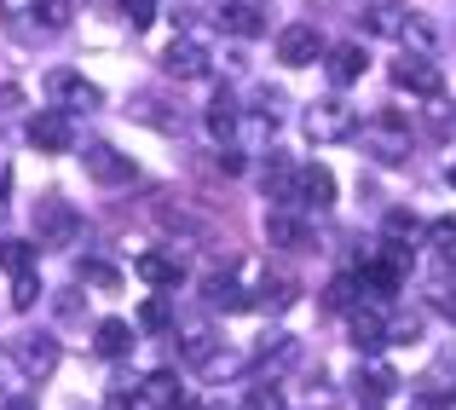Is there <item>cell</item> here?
Returning a JSON list of instances; mask_svg holds the SVG:
<instances>
[{
	"label": "cell",
	"instance_id": "d4e9b609",
	"mask_svg": "<svg viewBox=\"0 0 456 410\" xmlns=\"http://www.w3.org/2000/svg\"><path fill=\"white\" fill-rule=\"evenodd\" d=\"M237 410H283V388H278V381H255Z\"/></svg>",
	"mask_w": 456,
	"mask_h": 410
},
{
	"label": "cell",
	"instance_id": "d6986e66",
	"mask_svg": "<svg viewBox=\"0 0 456 410\" xmlns=\"http://www.w3.org/2000/svg\"><path fill=\"white\" fill-rule=\"evenodd\" d=\"M134 272L145 277V283H156V289H174V283H179V260H174V255H156V249L134 260Z\"/></svg>",
	"mask_w": 456,
	"mask_h": 410
},
{
	"label": "cell",
	"instance_id": "ba28073f",
	"mask_svg": "<svg viewBox=\"0 0 456 410\" xmlns=\"http://www.w3.org/2000/svg\"><path fill=\"white\" fill-rule=\"evenodd\" d=\"M46 93H53L64 111H93V104H99V87H93L87 76H76V70H53V76H46Z\"/></svg>",
	"mask_w": 456,
	"mask_h": 410
},
{
	"label": "cell",
	"instance_id": "e0dca14e",
	"mask_svg": "<svg viewBox=\"0 0 456 410\" xmlns=\"http://www.w3.org/2000/svg\"><path fill=\"white\" fill-rule=\"evenodd\" d=\"M93 347H99L104 358H127V353H134V324H127V318H104L99 335H93Z\"/></svg>",
	"mask_w": 456,
	"mask_h": 410
},
{
	"label": "cell",
	"instance_id": "7a4b0ae2",
	"mask_svg": "<svg viewBox=\"0 0 456 410\" xmlns=\"http://www.w3.org/2000/svg\"><path fill=\"white\" fill-rule=\"evenodd\" d=\"M35 232H41V243L46 249H64V243H76V232H81V214L69 209L58 191H46L41 202H35Z\"/></svg>",
	"mask_w": 456,
	"mask_h": 410
},
{
	"label": "cell",
	"instance_id": "5bb4252c",
	"mask_svg": "<svg viewBox=\"0 0 456 410\" xmlns=\"http://www.w3.org/2000/svg\"><path fill=\"white\" fill-rule=\"evenodd\" d=\"M358 76H364V46H358V41L330 46V81H335V87H353Z\"/></svg>",
	"mask_w": 456,
	"mask_h": 410
},
{
	"label": "cell",
	"instance_id": "60d3db41",
	"mask_svg": "<svg viewBox=\"0 0 456 410\" xmlns=\"http://www.w3.org/2000/svg\"><path fill=\"white\" fill-rule=\"evenodd\" d=\"M0 410H35V405H29V399H6Z\"/></svg>",
	"mask_w": 456,
	"mask_h": 410
},
{
	"label": "cell",
	"instance_id": "30bf717a",
	"mask_svg": "<svg viewBox=\"0 0 456 410\" xmlns=\"http://www.w3.org/2000/svg\"><path fill=\"white\" fill-rule=\"evenodd\" d=\"M162 70H167L174 81H202L214 64H208V53H202L197 41H174V46L162 53Z\"/></svg>",
	"mask_w": 456,
	"mask_h": 410
},
{
	"label": "cell",
	"instance_id": "3957f363",
	"mask_svg": "<svg viewBox=\"0 0 456 410\" xmlns=\"http://www.w3.org/2000/svg\"><path fill=\"white\" fill-rule=\"evenodd\" d=\"M335 202V174L323 162H306V168H295V197H289V209H301V214H312V209H330Z\"/></svg>",
	"mask_w": 456,
	"mask_h": 410
},
{
	"label": "cell",
	"instance_id": "d590c367",
	"mask_svg": "<svg viewBox=\"0 0 456 410\" xmlns=\"http://www.w3.org/2000/svg\"><path fill=\"white\" fill-rule=\"evenodd\" d=\"M434 237H439V249H456V220H451V214L434 220Z\"/></svg>",
	"mask_w": 456,
	"mask_h": 410
},
{
	"label": "cell",
	"instance_id": "8992f818",
	"mask_svg": "<svg viewBox=\"0 0 456 410\" xmlns=\"http://www.w3.org/2000/svg\"><path fill=\"white\" fill-rule=\"evenodd\" d=\"M393 81H399L404 93H416V99H439V70H434V58H422V53H404L399 64H393Z\"/></svg>",
	"mask_w": 456,
	"mask_h": 410
},
{
	"label": "cell",
	"instance_id": "5b68a950",
	"mask_svg": "<svg viewBox=\"0 0 456 410\" xmlns=\"http://www.w3.org/2000/svg\"><path fill=\"white\" fill-rule=\"evenodd\" d=\"M29 144L35 151H76V122H69V111H41L29 116Z\"/></svg>",
	"mask_w": 456,
	"mask_h": 410
},
{
	"label": "cell",
	"instance_id": "cb8c5ba5",
	"mask_svg": "<svg viewBox=\"0 0 456 410\" xmlns=\"http://www.w3.org/2000/svg\"><path fill=\"white\" fill-rule=\"evenodd\" d=\"M69 18H76L69 0H35V23L41 29H69Z\"/></svg>",
	"mask_w": 456,
	"mask_h": 410
},
{
	"label": "cell",
	"instance_id": "f546056e",
	"mask_svg": "<svg viewBox=\"0 0 456 410\" xmlns=\"http://www.w3.org/2000/svg\"><path fill=\"white\" fill-rule=\"evenodd\" d=\"M122 18L134 23V29H151V18H156V0H122Z\"/></svg>",
	"mask_w": 456,
	"mask_h": 410
},
{
	"label": "cell",
	"instance_id": "2e32d148",
	"mask_svg": "<svg viewBox=\"0 0 456 410\" xmlns=\"http://www.w3.org/2000/svg\"><path fill=\"white\" fill-rule=\"evenodd\" d=\"M381 341H387V318H381L376 307H358L353 312V347L358 353H376Z\"/></svg>",
	"mask_w": 456,
	"mask_h": 410
},
{
	"label": "cell",
	"instance_id": "f1b7e54d",
	"mask_svg": "<svg viewBox=\"0 0 456 410\" xmlns=\"http://www.w3.org/2000/svg\"><path fill=\"white\" fill-rule=\"evenodd\" d=\"M167 324H174L167 300H145V307H139V330H167Z\"/></svg>",
	"mask_w": 456,
	"mask_h": 410
},
{
	"label": "cell",
	"instance_id": "52a82bcc",
	"mask_svg": "<svg viewBox=\"0 0 456 410\" xmlns=\"http://www.w3.org/2000/svg\"><path fill=\"white\" fill-rule=\"evenodd\" d=\"M318 53H323V41H318V29H312V23H289V29H278V58L289 70L318 64Z\"/></svg>",
	"mask_w": 456,
	"mask_h": 410
},
{
	"label": "cell",
	"instance_id": "7402d4cb",
	"mask_svg": "<svg viewBox=\"0 0 456 410\" xmlns=\"http://www.w3.org/2000/svg\"><path fill=\"white\" fill-rule=\"evenodd\" d=\"M139 399H145V405H179V381L167 376V370H156V376H145Z\"/></svg>",
	"mask_w": 456,
	"mask_h": 410
},
{
	"label": "cell",
	"instance_id": "603a6c76",
	"mask_svg": "<svg viewBox=\"0 0 456 410\" xmlns=\"http://www.w3.org/2000/svg\"><path fill=\"white\" fill-rule=\"evenodd\" d=\"M358 295H364V283H358L353 272H341V277L330 283V295H323V300H330L335 312H353V307H358Z\"/></svg>",
	"mask_w": 456,
	"mask_h": 410
},
{
	"label": "cell",
	"instance_id": "ac0fdd59",
	"mask_svg": "<svg viewBox=\"0 0 456 410\" xmlns=\"http://www.w3.org/2000/svg\"><path fill=\"white\" fill-rule=\"evenodd\" d=\"M208 307H225V312H243V307H255V295H248L237 277H225V272H214L208 277Z\"/></svg>",
	"mask_w": 456,
	"mask_h": 410
},
{
	"label": "cell",
	"instance_id": "6da1fadb",
	"mask_svg": "<svg viewBox=\"0 0 456 410\" xmlns=\"http://www.w3.org/2000/svg\"><path fill=\"white\" fill-rule=\"evenodd\" d=\"M358 134V111L346 99H318L306 111V139H318V144H341V139H353Z\"/></svg>",
	"mask_w": 456,
	"mask_h": 410
},
{
	"label": "cell",
	"instance_id": "836d02e7",
	"mask_svg": "<svg viewBox=\"0 0 456 410\" xmlns=\"http://www.w3.org/2000/svg\"><path fill=\"white\" fill-rule=\"evenodd\" d=\"M35 295H41V283H35V277H18V283H12V307H18V312H29Z\"/></svg>",
	"mask_w": 456,
	"mask_h": 410
},
{
	"label": "cell",
	"instance_id": "484cf974",
	"mask_svg": "<svg viewBox=\"0 0 456 410\" xmlns=\"http://www.w3.org/2000/svg\"><path fill=\"white\" fill-rule=\"evenodd\" d=\"M393 381H399V376H393L387 365H370L358 388H364V399H370V405H381V399H387V393H393Z\"/></svg>",
	"mask_w": 456,
	"mask_h": 410
},
{
	"label": "cell",
	"instance_id": "ab89813d",
	"mask_svg": "<svg viewBox=\"0 0 456 410\" xmlns=\"http://www.w3.org/2000/svg\"><path fill=\"white\" fill-rule=\"evenodd\" d=\"M411 410H445V405H439V399H428V393H422V399H411Z\"/></svg>",
	"mask_w": 456,
	"mask_h": 410
},
{
	"label": "cell",
	"instance_id": "8d00e7d4",
	"mask_svg": "<svg viewBox=\"0 0 456 410\" xmlns=\"http://www.w3.org/2000/svg\"><path fill=\"white\" fill-rule=\"evenodd\" d=\"M214 168H220V174H243V156H237V151H220V156H214Z\"/></svg>",
	"mask_w": 456,
	"mask_h": 410
},
{
	"label": "cell",
	"instance_id": "83f0119b",
	"mask_svg": "<svg viewBox=\"0 0 456 410\" xmlns=\"http://www.w3.org/2000/svg\"><path fill=\"white\" fill-rule=\"evenodd\" d=\"M214 347H220V335H208V330H191L185 335V358H191V365H208Z\"/></svg>",
	"mask_w": 456,
	"mask_h": 410
},
{
	"label": "cell",
	"instance_id": "277c9868",
	"mask_svg": "<svg viewBox=\"0 0 456 410\" xmlns=\"http://www.w3.org/2000/svg\"><path fill=\"white\" fill-rule=\"evenodd\" d=\"M364 144H370V156H376V162H404V156H411V134H404V116L399 111H387V116H381V122L376 127H370V134H364Z\"/></svg>",
	"mask_w": 456,
	"mask_h": 410
},
{
	"label": "cell",
	"instance_id": "7c38bea8",
	"mask_svg": "<svg viewBox=\"0 0 456 410\" xmlns=\"http://www.w3.org/2000/svg\"><path fill=\"white\" fill-rule=\"evenodd\" d=\"M18 365L29 370V381L53 376V370H58V341H53V335H35V341H23V347H18Z\"/></svg>",
	"mask_w": 456,
	"mask_h": 410
},
{
	"label": "cell",
	"instance_id": "7bdbcfd3",
	"mask_svg": "<svg viewBox=\"0 0 456 410\" xmlns=\"http://www.w3.org/2000/svg\"><path fill=\"white\" fill-rule=\"evenodd\" d=\"M364 410H381V405H370V399H364Z\"/></svg>",
	"mask_w": 456,
	"mask_h": 410
},
{
	"label": "cell",
	"instance_id": "9c48e42d",
	"mask_svg": "<svg viewBox=\"0 0 456 410\" xmlns=\"http://www.w3.org/2000/svg\"><path fill=\"white\" fill-rule=\"evenodd\" d=\"M87 174L99 179V185H134V162H127L116 144H87Z\"/></svg>",
	"mask_w": 456,
	"mask_h": 410
},
{
	"label": "cell",
	"instance_id": "4dcf8cb0",
	"mask_svg": "<svg viewBox=\"0 0 456 410\" xmlns=\"http://www.w3.org/2000/svg\"><path fill=\"white\" fill-rule=\"evenodd\" d=\"M81 277H93L99 289H116V283H122V272H116V266H104V260H81Z\"/></svg>",
	"mask_w": 456,
	"mask_h": 410
},
{
	"label": "cell",
	"instance_id": "e575fe53",
	"mask_svg": "<svg viewBox=\"0 0 456 410\" xmlns=\"http://www.w3.org/2000/svg\"><path fill=\"white\" fill-rule=\"evenodd\" d=\"M404 41H416V46H434V29H428L422 18H404Z\"/></svg>",
	"mask_w": 456,
	"mask_h": 410
},
{
	"label": "cell",
	"instance_id": "4fadbf2b",
	"mask_svg": "<svg viewBox=\"0 0 456 410\" xmlns=\"http://www.w3.org/2000/svg\"><path fill=\"white\" fill-rule=\"evenodd\" d=\"M237 122H243V104H237L232 93H220V99L208 104V134L220 139L225 151H232V144H237Z\"/></svg>",
	"mask_w": 456,
	"mask_h": 410
},
{
	"label": "cell",
	"instance_id": "1f68e13d",
	"mask_svg": "<svg viewBox=\"0 0 456 410\" xmlns=\"http://www.w3.org/2000/svg\"><path fill=\"white\" fill-rule=\"evenodd\" d=\"M387 341H422V318H416V312H411V318H393Z\"/></svg>",
	"mask_w": 456,
	"mask_h": 410
},
{
	"label": "cell",
	"instance_id": "44dd1931",
	"mask_svg": "<svg viewBox=\"0 0 456 410\" xmlns=\"http://www.w3.org/2000/svg\"><path fill=\"white\" fill-rule=\"evenodd\" d=\"M364 29H370V35H404V12L381 0V6H370V12H364Z\"/></svg>",
	"mask_w": 456,
	"mask_h": 410
},
{
	"label": "cell",
	"instance_id": "d6a6232c",
	"mask_svg": "<svg viewBox=\"0 0 456 410\" xmlns=\"http://www.w3.org/2000/svg\"><path fill=\"white\" fill-rule=\"evenodd\" d=\"M404 237H416V220L404 209H393L387 214V243H404Z\"/></svg>",
	"mask_w": 456,
	"mask_h": 410
},
{
	"label": "cell",
	"instance_id": "8fae6325",
	"mask_svg": "<svg viewBox=\"0 0 456 410\" xmlns=\"http://www.w3.org/2000/svg\"><path fill=\"white\" fill-rule=\"evenodd\" d=\"M266 237H272V249H312L306 220H301V214H289V209H272L266 214Z\"/></svg>",
	"mask_w": 456,
	"mask_h": 410
},
{
	"label": "cell",
	"instance_id": "9a60e30c",
	"mask_svg": "<svg viewBox=\"0 0 456 410\" xmlns=\"http://www.w3.org/2000/svg\"><path fill=\"white\" fill-rule=\"evenodd\" d=\"M220 29H232V35H260V29H266V18H260V0H225V6H220Z\"/></svg>",
	"mask_w": 456,
	"mask_h": 410
},
{
	"label": "cell",
	"instance_id": "4316f807",
	"mask_svg": "<svg viewBox=\"0 0 456 410\" xmlns=\"http://www.w3.org/2000/svg\"><path fill=\"white\" fill-rule=\"evenodd\" d=\"M255 307H266V312H283V307H295V283H289V277L266 283V295H255Z\"/></svg>",
	"mask_w": 456,
	"mask_h": 410
},
{
	"label": "cell",
	"instance_id": "74e56055",
	"mask_svg": "<svg viewBox=\"0 0 456 410\" xmlns=\"http://www.w3.org/2000/svg\"><path fill=\"white\" fill-rule=\"evenodd\" d=\"M58 312H64V318H76V312H81V295H76V289H64V295H58Z\"/></svg>",
	"mask_w": 456,
	"mask_h": 410
},
{
	"label": "cell",
	"instance_id": "ffe728a7",
	"mask_svg": "<svg viewBox=\"0 0 456 410\" xmlns=\"http://www.w3.org/2000/svg\"><path fill=\"white\" fill-rule=\"evenodd\" d=\"M0 266H6L12 277H29V266H35V243H23V237H6V243H0Z\"/></svg>",
	"mask_w": 456,
	"mask_h": 410
},
{
	"label": "cell",
	"instance_id": "b9f144b4",
	"mask_svg": "<svg viewBox=\"0 0 456 410\" xmlns=\"http://www.w3.org/2000/svg\"><path fill=\"white\" fill-rule=\"evenodd\" d=\"M451 185H456V162H451Z\"/></svg>",
	"mask_w": 456,
	"mask_h": 410
},
{
	"label": "cell",
	"instance_id": "f35d334b",
	"mask_svg": "<svg viewBox=\"0 0 456 410\" xmlns=\"http://www.w3.org/2000/svg\"><path fill=\"white\" fill-rule=\"evenodd\" d=\"M434 307L445 312V318H456V289H439V295H434Z\"/></svg>",
	"mask_w": 456,
	"mask_h": 410
}]
</instances>
